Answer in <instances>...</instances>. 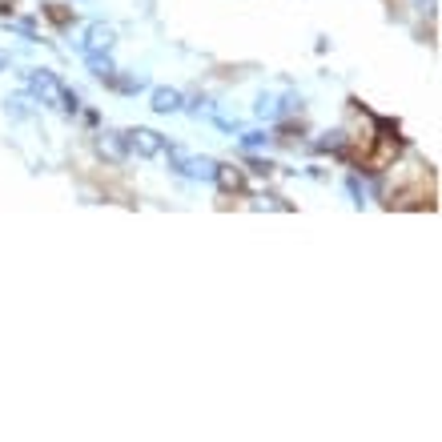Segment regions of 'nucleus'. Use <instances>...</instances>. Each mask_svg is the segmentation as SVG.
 <instances>
[{
    "instance_id": "f257e3e1",
    "label": "nucleus",
    "mask_w": 442,
    "mask_h": 442,
    "mask_svg": "<svg viewBox=\"0 0 442 442\" xmlns=\"http://www.w3.org/2000/svg\"><path fill=\"white\" fill-rule=\"evenodd\" d=\"M29 89L40 97V105H57V109H65V113H77V109H81V97H77L73 89H65V84L57 81L49 68L29 73Z\"/></svg>"
},
{
    "instance_id": "f03ea898",
    "label": "nucleus",
    "mask_w": 442,
    "mask_h": 442,
    "mask_svg": "<svg viewBox=\"0 0 442 442\" xmlns=\"http://www.w3.org/2000/svg\"><path fill=\"white\" fill-rule=\"evenodd\" d=\"M125 145H129V153H137V157H161L165 137L157 129H129L125 133Z\"/></svg>"
},
{
    "instance_id": "7ed1b4c3",
    "label": "nucleus",
    "mask_w": 442,
    "mask_h": 442,
    "mask_svg": "<svg viewBox=\"0 0 442 442\" xmlns=\"http://www.w3.org/2000/svg\"><path fill=\"white\" fill-rule=\"evenodd\" d=\"M169 165L177 169V173H185V177H209L213 181V165L209 157H193V153H185V149H169Z\"/></svg>"
},
{
    "instance_id": "20e7f679",
    "label": "nucleus",
    "mask_w": 442,
    "mask_h": 442,
    "mask_svg": "<svg viewBox=\"0 0 442 442\" xmlns=\"http://www.w3.org/2000/svg\"><path fill=\"white\" fill-rule=\"evenodd\" d=\"M213 181L226 189V193H242L246 189V173L237 165H213Z\"/></svg>"
},
{
    "instance_id": "39448f33",
    "label": "nucleus",
    "mask_w": 442,
    "mask_h": 442,
    "mask_svg": "<svg viewBox=\"0 0 442 442\" xmlns=\"http://www.w3.org/2000/svg\"><path fill=\"white\" fill-rule=\"evenodd\" d=\"M101 157H109V161H125V153H129V145H125V133H101Z\"/></svg>"
},
{
    "instance_id": "423d86ee",
    "label": "nucleus",
    "mask_w": 442,
    "mask_h": 442,
    "mask_svg": "<svg viewBox=\"0 0 442 442\" xmlns=\"http://www.w3.org/2000/svg\"><path fill=\"white\" fill-rule=\"evenodd\" d=\"M113 49V29L109 24H93L84 36V52H109Z\"/></svg>"
},
{
    "instance_id": "0eeeda50",
    "label": "nucleus",
    "mask_w": 442,
    "mask_h": 442,
    "mask_svg": "<svg viewBox=\"0 0 442 442\" xmlns=\"http://www.w3.org/2000/svg\"><path fill=\"white\" fill-rule=\"evenodd\" d=\"M153 109H157V113H177L181 93L177 89H153Z\"/></svg>"
},
{
    "instance_id": "6e6552de",
    "label": "nucleus",
    "mask_w": 442,
    "mask_h": 442,
    "mask_svg": "<svg viewBox=\"0 0 442 442\" xmlns=\"http://www.w3.org/2000/svg\"><path fill=\"white\" fill-rule=\"evenodd\" d=\"M105 84L109 89H117V93H141L145 89V77H117V68L105 77Z\"/></svg>"
},
{
    "instance_id": "1a4fd4ad",
    "label": "nucleus",
    "mask_w": 442,
    "mask_h": 442,
    "mask_svg": "<svg viewBox=\"0 0 442 442\" xmlns=\"http://www.w3.org/2000/svg\"><path fill=\"white\" fill-rule=\"evenodd\" d=\"M84 57H89V68L97 73L101 81H105V77L113 73V61H109V57H101V52H84Z\"/></svg>"
},
{
    "instance_id": "9d476101",
    "label": "nucleus",
    "mask_w": 442,
    "mask_h": 442,
    "mask_svg": "<svg viewBox=\"0 0 442 442\" xmlns=\"http://www.w3.org/2000/svg\"><path fill=\"white\" fill-rule=\"evenodd\" d=\"M258 113L262 117H278V97H262L258 101Z\"/></svg>"
},
{
    "instance_id": "9b49d317",
    "label": "nucleus",
    "mask_w": 442,
    "mask_h": 442,
    "mask_svg": "<svg viewBox=\"0 0 442 442\" xmlns=\"http://www.w3.org/2000/svg\"><path fill=\"white\" fill-rule=\"evenodd\" d=\"M49 17L57 20V24H68V20H73V13H65L61 4H52V8H49Z\"/></svg>"
},
{
    "instance_id": "f8f14e48",
    "label": "nucleus",
    "mask_w": 442,
    "mask_h": 442,
    "mask_svg": "<svg viewBox=\"0 0 442 442\" xmlns=\"http://www.w3.org/2000/svg\"><path fill=\"white\" fill-rule=\"evenodd\" d=\"M253 173H262V177H270V173H274V165H270V161H253Z\"/></svg>"
},
{
    "instance_id": "ddd939ff",
    "label": "nucleus",
    "mask_w": 442,
    "mask_h": 442,
    "mask_svg": "<svg viewBox=\"0 0 442 442\" xmlns=\"http://www.w3.org/2000/svg\"><path fill=\"white\" fill-rule=\"evenodd\" d=\"M0 68H8V57H4V52H0Z\"/></svg>"
}]
</instances>
